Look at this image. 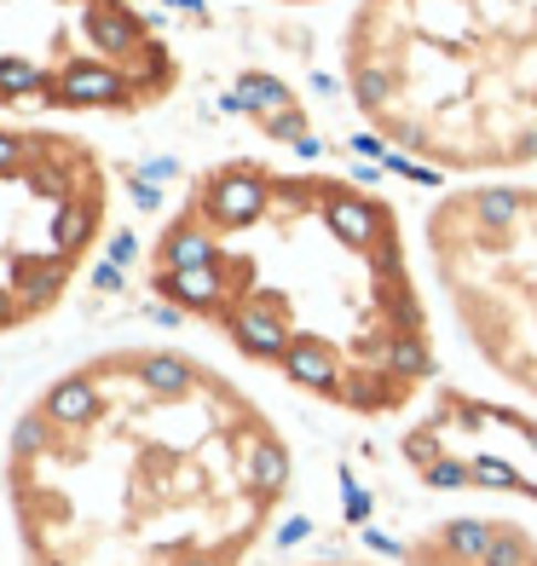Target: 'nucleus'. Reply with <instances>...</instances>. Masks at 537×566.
Wrapping results in <instances>:
<instances>
[{
    "instance_id": "nucleus-1",
    "label": "nucleus",
    "mask_w": 537,
    "mask_h": 566,
    "mask_svg": "<svg viewBox=\"0 0 537 566\" xmlns=\"http://www.w3.org/2000/svg\"><path fill=\"white\" fill-rule=\"evenodd\" d=\"M289 497L266 405L179 347L59 370L7 440L23 566H243Z\"/></svg>"
},
{
    "instance_id": "nucleus-2",
    "label": "nucleus",
    "mask_w": 537,
    "mask_h": 566,
    "mask_svg": "<svg viewBox=\"0 0 537 566\" xmlns=\"http://www.w3.org/2000/svg\"><path fill=\"white\" fill-rule=\"evenodd\" d=\"M179 318L347 417H399L433 381V318L399 209L329 168H202L150 243Z\"/></svg>"
},
{
    "instance_id": "nucleus-3",
    "label": "nucleus",
    "mask_w": 537,
    "mask_h": 566,
    "mask_svg": "<svg viewBox=\"0 0 537 566\" xmlns=\"http://www.w3.org/2000/svg\"><path fill=\"white\" fill-rule=\"evenodd\" d=\"M341 82L358 122L417 168H537V0H352Z\"/></svg>"
},
{
    "instance_id": "nucleus-4",
    "label": "nucleus",
    "mask_w": 537,
    "mask_h": 566,
    "mask_svg": "<svg viewBox=\"0 0 537 566\" xmlns=\"http://www.w3.org/2000/svg\"><path fill=\"white\" fill-rule=\"evenodd\" d=\"M186 82L139 0H0V111L145 116Z\"/></svg>"
},
{
    "instance_id": "nucleus-5",
    "label": "nucleus",
    "mask_w": 537,
    "mask_h": 566,
    "mask_svg": "<svg viewBox=\"0 0 537 566\" xmlns=\"http://www.w3.org/2000/svg\"><path fill=\"white\" fill-rule=\"evenodd\" d=\"M110 168L93 139L0 122V336L59 313L110 226Z\"/></svg>"
},
{
    "instance_id": "nucleus-6",
    "label": "nucleus",
    "mask_w": 537,
    "mask_h": 566,
    "mask_svg": "<svg viewBox=\"0 0 537 566\" xmlns=\"http://www.w3.org/2000/svg\"><path fill=\"white\" fill-rule=\"evenodd\" d=\"M422 231L433 277L480 365L537 399V186L480 179L445 191Z\"/></svg>"
},
{
    "instance_id": "nucleus-7",
    "label": "nucleus",
    "mask_w": 537,
    "mask_h": 566,
    "mask_svg": "<svg viewBox=\"0 0 537 566\" xmlns=\"http://www.w3.org/2000/svg\"><path fill=\"white\" fill-rule=\"evenodd\" d=\"M399 457L433 492H503L537 503V417L445 388L404 428Z\"/></svg>"
},
{
    "instance_id": "nucleus-8",
    "label": "nucleus",
    "mask_w": 537,
    "mask_h": 566,
    "mask_svg": "<svg viewBox=\"0 0 537 566\" xmlns=\"http://www.w3.org/2000/svg\"><path fill=\"white\" fill-rule=\"evenodd\" d=\"M399 566H537V537L515 521H433L399 549Z\"/></svg>"
},
{
    "instance_id": "nucleus-9",
    "label": "nucleus",
    "mask_w": 537,
    "mask_h": 566,
    "mask_svg": "<svg viewBox=\"0 0 537 566\" xmlns=\"http://www.w3.org/2000/svg\"><path fill=\"white\" fill-rule=\"evenodd\" d=\"M295 566H370V560H295Z\"/></svg>"
},
{
    "instance_id": "nucleus-10",
    "label": "nucleus",
    "mask_w": 537,
    "mask_h": 566,
    "mask_svg": "<svg viewBox=\"0 0 537 566\" xmlns=\"http://www.w3.org/2000/svg\"><path fill=\"white\" fill-rule=\"evenodd\" d=\"M277 7H313V0H277Z\"/></svg>"
}]
</instances>
